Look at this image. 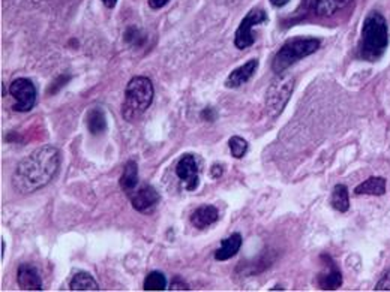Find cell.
<instances>
[{
  "mask_svg": "<svg viewBox=\"0 0 390 292\" xmlns=\"http://www.w3.org/2000/svg\"><path fill=\"white\" fill-rule=\"evenodd\" d=\"M62 154L54 145H42L21 159L12 174V188L16 192L28 195L45 188L57 174Z\"/></svg>",
  "mask_w": 390,
  "mask_h": 292,
  "instance_id": "1",
  "label": "cell"
},
{
  "mask_svg": "<svg viewBox=\"0 0 390 292\" xmlns=\"http://www.w3.org/2000/svg\"><path fill=\"white\" fill-rule=\"evenodd\" d=\"M389 47V28L386 18L379 11H371L363 21L360 57L368 62H377L383 57Z\"/></svg>",
  "mask_w": 390,
  "mask_h": 292,
  "instance_id": "2",
  "label": "cell"
},
{
  "mask_svg": "<svg viewBox=\"0 0 390 292\" xmlns=\"http://www.w3.org/2000/svg\"><path fill=\"white\" fill-rule=\"evenodd\" d=\"M153 84L148 77H134L125 90V102L122 107V116L132 121L140 117L153 102Z\"/></svg>",
  "mask_w": 390,
  "mask_h": 292,
  "instance_id": "3",
  "label": "cell"
},
{
  "mask_svg": "<svg viewBox=\"0 0 390 292\" xmlns=\"http://www.w3.org/2000/svg\"><path fill=\"white\" fill-rule=\"evenodd\" d=\"M320 45L321 41L319 38H303V36H299V38L288 39L281 48H279V51L273 59V72H276V74H283V72H285L291 65L299 62L300 59L314 54L319 50Z\"/></svg>",
  "mask_w": 390,
  "mask_h": 292,
  "instance_id": "4",
  "label": "cell"
},
{
  "mask_svg": "<svg viewBox=\"0 0 390 292\" xmlns=\"http://www.w3.org/2000/svg\"><path fill=\"white\" fill-rule=\"evenodd\" d=\"M295 78L291 75L279 74L272 83L266 93V113L271 118H276L284 111L291 93L295 90Z\"/></svg>",
  "mask_w": 390,
  "mask_h": 292,
  "instance_id": "5",
  "label": "cell"
},
{
  "mask_svg": "<svg viewBox=\"0 0 390 292\" xmlns=\"http://www.w3.org/2000/svg\"><path fill=\"white\" fill-rule=\"evenodd\" d=\"M269 20L267 17V12L260 8H254L248 12V16L242 20L240 26L235 35V45L239 50H245V48H249L255 39L252 35V28L259 26V24H263Z\"/></svg>",
  "mask_w": 390,
  "mask_h": 292,
  "instance_id": "6",
  "label": "cell"
},
{
  "mask_svg": "<svg viewBox=\"0 0 390 292\" xmlns=\"http://www.w3.org/2000/svg\"><path fill=\"white\" fill-rule=\"evenodd\" d=\"M9 93L16 99L14 108L18 113H28L36 104V87L28 78H18L12 81L9 86Z\"/></svg>",
  "mask_w": 390,
  "mask_h": 292,
  "instance_id": "7",
  "label": "cell"
},
{
  "mask_svg": "<svg viewBox=\"0 0 390 292\" xmlns=\"http://www.w3.org/2000/svg\"><path fill=\"white\" fill-rule=\"evenodd\" d=\"M131 202L132 207L140 213H148L152 212L158 202L161 201V195L158 193V190L153 186L144 185L140 189H136L131 195Z\"/></svg>",
  "mask_w": 390,
  "mask_h": 292,
  "instance_id": "8",
  "label": "cell"
},
{
  "mask_svg": "<svg viewBox=\"0 0 390 292\" xmlns=\"http://www.w3.org/2000/svg\"><path fill=\"white\" fill-rule=\"evenodd\" d=\"M176 174L185 183L187 190L192 192L199 188V183H200L199 165H197V161H195L194 154H185L182 157L176 166Z\"/></svg>",
  "mask_w": 390,
  "mask_h": 292,
  "instance_id": "9",
  "label": "cell"
},
{
  "mask_svg": "<svg viewBox=\"0 0 390 292\" xmlns=\"http://www.w3.org/2000/svg\"><path fill=\"white\" fill-rule=\"evenodd\" d=\"M257 69H259V60L251 59L249 62H247L245 65H242L231 72L228 78L225 80V87L227 89H237V87L243 86V84L248 83L252 78V75L255 74V71Z\"/></svg>",
  "mask_w": 390,
  "mask_h": 292,
  "instance_id": "10",
  "label": "cell"
},
{
  "mask_svg": "<svg viewBox=\"0 0 390 292\" xmlns=\"http://www.w3.org/2000/svg\"><path fill=\"white\" fill-rule=\"evenodd\" d=\"M17 282L23 291H41L42 279L30 264H21L17 270Z\"/></svg>",
  "mask_w": 390,
  "mask_h": 292,
  "instance_id": "11",
  "label": "cell"
},
{
  "mask_svg": "<svg viewBox=\"0 0 390 292\" xmlns=\"http://www.w3.org/2000/svg\"><path fill=\"white\" fill-rule=\"evenodd\" d=\"M343 285V274L336 269L333 261L329 258L326 270L319 276V286L324 291H335Z\"/></svg>",
  "mask_w": 390,
  "mask_h": 292,
  "instance_id": "12",
  "label": "cell"
},
{
  "mask_svg": "<svg viewBox=\"0 0 390 292\" xmlns=\"http://www.w3.org/2000/svg\"><path fill=\"white\" fill-rule=\"evenodd\" d=\"M219 219V212L216 207L213 205H201L199 207L197 210H195L191 216V224L199 228V229H203V228H207L213 225L216 221Z\"/></svg>",
  "mask_w": 390,
  "mask_h": 292,
  "instance_id": "13",
  "label": "cell"
},
{
  "mask_svg": "<svg viewBox=\"0 0 390 292\" xmlns=\"http://www.w3.org/2000/svg\"><path fill=\"white\" fill-rule=\"evenodd\" d=\"M309 6L315 11V14L321 17L333 16L339 9H344L351 4V0H308Z\"/></svg>",
  "mask_w": 390,
  "mask_h": 292,
  "instance_id": "14",
  "label": "cell"
},
{
  "mask_svg": "<svg viewBox=\"0 0 390 292\" xmlns=\"http://www.w3.org/2000/svg\"><path fill=\"white\" fill-rule=\"evenodd\" d=\"M240 248H242V236L236 233L223 241L221 248L215 252V260L216 261H227L230 258H233L235 255H237Z\"/></svg>",
  "mask_w": 390,
  "mask_h": 292,
  "instance_id": "15",
  "label": "cell"
},
{
  "mask_svg": "<svg viewBox=\"0 0 390 292\" xmlns=\"http://www.w3.org/2000/svg\"><path fill=\"white\" fill-rule=\"evenodd\" d=\"M356 195H372V197H382L386 193V178L384 177H370L368 180L355 189Z\"/></svg>",
  "mask_w": 390,
  "mask_h": 292,
  "instance_id": "16",
  "label": "cell"
},
{
  "mask_svg": "<svg viewBox=\"0 0 390 292\" xmlns=\"http://www.w3.org/2000/svg\"><path fill=\"white\" fill-rule=\"evenodd\" d=\"M120 188L124 189L128 195H131L134 190L138 186V166L134 161H129L125 168H124V174H122L120 180Z\"/></svg>",
  "mask_w": 390,
  "mask_h": 292,
  "instance_id": "17",
  "label": "cell"
},
{
  "mask_svg": "<svg viewBox=\"0 0 390 292\" xmlns=\"http://www.w3.org/2000/svg\"><path fill=\"white\" fill-rule=\"evenodd\" d=\"M331 204L339 213H345L350 209V195L345 185H336L332 192Z\"/></svg>",
  "mask_w": 390,
  "mask_h": 292,
  "instance_id": "18",
  "label": "cell"
},
{
  "mask_svg": "<svg viewBox=\"0 0 390 292\" xmlns=\"http://www.w3.org/2000/svg\"><path fill=\"white\" fill-rule=\"evenodd\" d=\"M88 129L92 135H100L107 129L105 114L101 108H93L88 114Z\"/></svg>",
  "mask_w": 390,
  "mask_h": 292,
  "instance_id": "19",
  "label": "cell"
},
{
  "mask_svg": "<svg viewBox=\"0 0 390 292\" xmlns=\"http://www.w3.org/2000/svg\"><path fill=\"white\" fill-rule=\"evenodd\" d=\"M71 289L72 291H98L100 286H98L96 281L89 273H77L74 279L71 281Z\"/></svg>",
  "mask_w": 390,
  "mask_h": 292,
  "instance_id": "20",
  "label": "cell"
},
{
  "mask_svg": "<svg viewBox=\"0 0 390 292\" xmlns=\"http://www.w3.org/2000/svg\"><path fill=\"white\" fill-rule=\"evenodd\" d=\"M167 288V279L160 272H152L144 279L146 291H164Z\"/></svg>",
  "mask_w": 390,
  "mask_h": 292,
  "instance_id": "21",
  "label": "cell"
},
{
  "mask_svg": "<svg viewBox=\"0 0 390 292\" xmlns=\"http://www.w3.org/2000/svg\"><path fill=\"white\" fill-rule=\"evenodd\" d=\"M228 147H230V152H231V154H233V157H236V159H242V157L247 154L249 145H248L247 140H243L239 135H235L230 138Z\"/></svg>",
  "mask_w": 390,
  "mask_h": 292,
  "instance_id": "22",
  "label": "cell"
},
{
  "mask_svg": "<svg viewBox=\"0 0 390 292\" xmlns=\"http://www.w3.org/2000/svg\"><path fill=\"white\" fill-rule=\"evenodd\" d=\"M144 35L141 33L140 29L137 28H129L126 32H125V41L134 47H141L143 42H144Z\"/></svg>",
  "mask_w": 390,
  "mask_h": 292,
  "instance_id": "23",
  "label": "cell"
},
{
  "mask_svg": "<svg viewBox=\"0 0 390 292\" xmlns=\"http://www.w3.org/2000/svg\"><path fill=\"white\" fill-rule=\"evenodd\" d=\"M375 291H390V270H387L383 277L379 281V284L374 288Z\"/></svg>",
  "mask_w": 390,
  "mask_h": 292,
  "instance_id": "24",
  "label": "cell"
},
{
  "mask_svg": "<svg viewBox=\"0 0 390 292\" xmlns=\"http://www.w3.org/2000/svg\"><path fill=\"white\" fill-rule=\"evenodd\" d=\"M201 117H203V120H206V121H215L216 117H218V114H216V111H215V108L207 107V108H204L203 111H201Z\"/></svg>",
  "mask_w": 390,
  "mask_h": 292,
  "instance_id": "25",
  "label": "cell"
},
{
  "mask_svg": "<svg viewBox=\"0 0 390 292\" xmlns=\"http://www.w3.org/2000/svg\"><path fill=\"white\" fill-rule=\"evenodd\" d=\"M170 0H149V6L152 9H161L162 6H165Z\"/></svg>",
  "mask_w": 390,
  "mask_h": 292,
  "instance_id": "26",
  "label": "cell"
},
{
  "mask_svg": "<svg viewBox=\"0 0 390 292\" xmlns=\"http://www.w3.org/2000/svg\"><path fill=\"white\" fill-rule=\"evenodd\" d=\"M223 173H224V169H223L221 165H215V166L211 169V176H212L213 178H219V177L223 176Z\"/></svg>",
  "mask_w": 390,
  "mask_h": 292,
  "instance_id": "27",
  "label": "cell"
},
{
  "mask_svg": "<svg viewBox=\"0 0 390 292\" xmlns=\"http://www.w3.org/2000/svg\"><path fill=\"white\" fill-rule=\"evenodd\" d=\"M172 289H173V291H175V289H176V291H179V289H180V291H185V289H189V288H188V285H187V284L176 281V282H173V284H172Z\"/></svg>",
  "mask_w": 390,
  "mask_h": 292,
  "instance_id": "28",
  "label": "cell"
},
{
  "mask_svg": "<svg viewBox=\"0 0 390 292\" xmlns=\"http://www.w3.org/2000/svg\"><path fill=\"white\" fill-rule=\"evenodd\" d=\"M288 2H290V0H271V4H272L273 6H276V8H283V6H285Z\"/></svg>",
  "mask_w": 390,
  "mask_h": 292,
  "instance_id": "29",
  "label": "cell"
},
{
  "mask_svg": "<svg viewBox=\"0 0 390 292\" xmlns=\"http://www.w3.org/2000/svg\"><path fill=\"white\" fill-rule=\"evenodd\" d=\"M102 4H104L107 8L112 9V8H114V6H116L117 0H102Z\"/></svg>",
  "mask_w": 390,
  "mask_h": 292,
  "instance_id": "30",
  "label": "cell"
},
{
  "mask_svg": "<svg viewBox=\"0 0 390 292\" xmlns=\"http://www.w3.org/2000/svg\"><path fill=\"white\" fill-rule=\"evenodd\" d=\"M4 255H5V241L2 240V260H4Z\"/></svg>",
  "mask_w": 390,
  "mask_h": 292,
  "instance_id": "31",
  "label": "cell"
}]
</instances>
